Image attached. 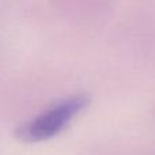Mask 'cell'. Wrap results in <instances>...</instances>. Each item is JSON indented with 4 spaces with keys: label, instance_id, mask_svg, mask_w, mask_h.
Listing matches in <instances>:
<instances>
[{
    "label": "cell",
    "instance_id": "cell-1",
    "mask_svg": "<svg viewBox=\"0 0 155 155\" xmlns=\"http://www.w3.org/2000/svg\"><path fill=\"white\" fill-rule=\"evenodd\" d=\"M88 102L90 98L86 94L68 97L23 124L16 131V137L25 143H38L52 139L87 106Z\"/></svg>",
    "mask_w": 155,
    "mask_h": 155
}]
</instances>
